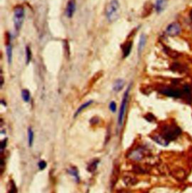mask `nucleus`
Instances as JSON below:
<instances>
[{
  "label": "nucleus",
  "instance_id": "obj_21",
  "mask_svg": "<svg viewBox=\"0 0 192 193\" xmlns=\"http://www.w3.org/2000/svg\"><path fill=\"white\" fill-rule=\"evenodd\" d=\"M33 140H34V133L33 131L32 130V129L29 128L28 130V141H29V146L32 147V144H33Z\"/></svg>",
  "mask_w": 192,
  "mask_h": 193
},
{
  "label": "nucleus",
  "instance_id": "obj_13",
  "mask_svg": "<svg viewBox=\"0 0 192 193\" xmlns=\"http://www.w3.org/2000/svg\"><path fill=\"white\" fill-rule=\"evenodd\" d=\"M124 86H125V81L122 79H117L113 83V90L115 92H119L120 90H122Z\"/></svg>",
  "mask_w": 192,
  "mask_h": 193
},
{
  "label": "nucleus",
  "instance_id": "obj_12",
  "mask_svg": "<svg viewBox=\"0 0 192 193\" xmlns=\"http://www.w3.org/2000/svg\"><path fill=\"white\" fill-rule=\"evenodd\" d=\"M144 154L140 150H137L133 151L132 153H131L129 155V157L131 158V159H134V160H137V161H139V160H141L143 157Z\"/></svg>",
  "mask_w": 192,
  "mask_h": 193
},
{
  "label": "nucleus",
  "instance_id": "obj_20",
  "mask_svg": "<svg viewBox=\"0 0 192 193\" xmlns=\"http://www.w3.org/2000/svg\"><path fill=\"white\" fill-rule=\"evenodd\" d=\"M22 98L26 102H29L30 100V92L28 90H23L22 91Z\"/></svg>",
  "mask_w": 192,
  "mask_h": 193
},
{
  "label": "nucleus",
  "instance_id": "obj_28",
  "mask_svg": "<svg viewBox=\"0 0 192 193\" xmlns=\"http://www.w3.org/2000/svg\"><path fill=\"white\" fill-rule=\"evenodd\" d=\"M7 144V139H4L2 141V145H1V150L2 151L5 148Z\"/></svg>",
  "mask_w": 192,
  "mask_h": 193
},
{
  "label": "nucleus",
  "instance_id": "obj_17",
  "mask_svg": "<svg viewBox=\"0 0 192 193\" xmlns=\"http://www.w3.org/2000/svg\"><path fill=\"white\" fill-rule=\"evenodd\" d=\"M6 55H7V58H8V64L11 65L12 63V57H13L12 47L11 44L10 45H6Z\"/></svg>",
  "mask_w": 192,
  "mask_h": 193
},
{
  "label": "nucleus",
  "instance_id": "obj_18",
  "mask_svg": "<svg viewBox=\"0 0 192 193\" xmlns=\"http://www.w3.org/2000/svg\"><path fill=\"white\" fill-rule=\"evenodd\" d=\"M92 102H93V101L91 100V101H87V102H85L84 104H83V105H80V106L79 107V108H78L77 110V111L75 112V114H74V117H76V116H77L78 114H80V113L83 111L84 109H86L87 107H89V105H91V104H92Z\"/></svg>",
  "mask_w": 192,
  "mask_h": 193
},
{
  "label": "nucleus",
  "instance_id": "obj_30",
  "mask_svg": "<svg viewBox=\"0 0 192 193\" xmlns=\"http://www.w3.org/2000/svg\"><path fill=\"white\" fill-rule=\"evenodd\" d=\"M190 19H191V21L192 22V9L191 10V12H190Z\"/></svg>",
  "mask_w": 192,
  "mask_h": 193
},
{
  "label": "nucleus",
  "instance_id": "obj_10",
  "mask_svg": "<svg viewBox=\"0 0 192 193\" xmlns=\"http://www.w3.org/2000/svg\"><path fill=\"white\" fill-rule=\"evenodd\" d=\"M167 6V0H156L155 2V10L158 13H161Z\"/></svg>",
  "mask_w": 192,
  "mask_h": 193
},
{
  "label": "nucleus",
  "instance_id": "obj_26",
  "mask_svg": "<svg viewBox=\"0 0 192 193\" xmlns=\"http://www.w3.org/2000/svg\"><path fill=\"white\" fill-rule=\"evenodd\" d=\"M110 111L112 112H116V104L115 101H111L110 103Z\"/></svg>",
  "mask_w": 192,
  "mask_h": 193
},
{
  "label": "nucleus",
  "instance_id": "obj_11",
  "mask_svg": "<svg viewBox=\"0 0 192 193\" xmlns=\"http://www.w3.org/2000/svg\"><path fill=\"white\" fill-rule=\"evenodd\" d=\"M152 139L154 140L156 143H158V144L162 145V146L164 147H167L170 143V142L167 141L162 134H155V135L152 137Z\"/></svg>",
  "mask_w": 192,
  "mask_h": 193
},
{
  "label": "nucleus",
  "instance_id": "obj_4",
  "mask_svg": "<svg viewBox=\"0 0 192 193\" xmlns=\"http://www.w3.org/2000/svg\"><path fill=\"white\" fill-rule=\"evenodd\" d=\"M131 87H129L126 90L125 94H124L123 98H122V101L121 103V106H120L119 113V118H118V125L119 126L121 127L122 124H123L124 117H125L126 107H127L128 100H129V91Z\"/></svg>",
  "mask_w": 192,
  "mask_h": 193
},
{
  "label": "nucleus",
  "instance_id": "obj_3",
  "mask_svg": "<svg viewBox=\"0 0 192 193\" xmlns=\"http://www.w3.org/2000/svg\"><path fill=\"white\" fill-rule=\"evenodd\" d=\"M25 17V11L23 7L17 6L14 9V23L16 30L19 31L23 26Z\"/></svg>",
  "mask_w": 192,
  "mask_h": 193
},
{
  "label": "nucleus",
  "instance_id": "obj_22",
  "mask_svg": "<svg viewBox=\"0 0 192 193\" xmlns=\"http://www.w3.org/2000/svg\"><path fill=\"white\" fill-rule=\"evenodd\" d=\"M124 182L127 185H134L137 183V180L135 178H132L131 177H126L124 178Z\"/></svg>",
  "mask_w": 192,
  "mask_h": 193
},
{
  "label": "nucleus",
  "instance_id": "obj_24",
  "mask_svg": "<svg viewBox=\"0 0 192 193\" xmlns=\"http://www.w3.org/2000/svg\"><path fill=\"white\" fill-rule=\"evenodd\" d=\"M26 64H29L32 59V51L29 46H27L26 48Z\"/></svg>",
  "mask_w": 192,
  "mask_h": 193
},
{
  "label": "nucleus",
  "instance_id": "obj_9",
  "mask_svg": "<svg viewBox=\"0 0 192 193\" xmlns=\"http://www.w3.org/2000/svg\"><path fill=\"white\" fill-rule=\"evenodd\" d=\"M171 68L173 72H180V73H183V72H185L186 70H187V67H186L185 65H182L178 63H173V64H172Z\"/></svg>",
  "mask_w": 192,
  "mask_h": 193
},
{
  "label": "nucleus",
  "instance_id": "obj_15",
  "mask_svg": "<svg viewBox=\"0 0 192 193\" xmlns=\"http://www.w3.org/2000/svg\"><path fill=\"white\" fill-rule=\"evenodd\" d=\"M146 43V36L145 35L143 34L140 35V41H139V44H138V53L140 54H141L143 50L144 47H145Z\"/></svg>",
  "mask_w": 192,
  "mask_h": 193
},
{
  "label": "nucleus",
  "instance_id": "obj_25",
  "mask_svg": "<svg viewBox=\"0 0 192 193\" xmlns=\"http://www.w3.org/2000/svg\"><path fill=\"white\" fill-rule=\"evenodd\" d=\"M68 172L70 173L71 175L74 176L77 180H79V175H78L77 170L75 167H71V168L68 169Z\"/></svg>",
  "mask_w": 192,
  "mask_h": 193
},
{
  "label": "nucleus",
  "instance_id": "obj_19",
  "mask_svg": "<svg viewBox=\"0 0 192 193\" xmlns=\"http://www.w3.org/2000/svg\"><path fill=\"white\" fill-rule=\"evenodd\" d=\"M119 167L117 166H115L114 169H113V176H112V178H111V183H112V186L115 185L116 184V181H117V179H118V176H119Z\"/></svg>",
  "mask_w": 192,
  "mask_h": 193
},
{
  "label": "nucleus",
  "instance_id": "obj_6",
  "mask_svg": "<svg viewBox=\"0 0 192 193\" xmlns=\"http://www.w3.org/2000/svg\"><path fill=\"white\" fill-rule=\"evenodd\" d=\"M182 32V28H181L180 24L177 22H174L169 24L166 29V33L167 35L174 37V36L179 35Z\"/></svg>",
  "mask_w": 192,
  "mask_h": 193
},
{
  "label": "nucleus",
  "instance_id": "obj_2",
  "mask_svg": "<svg viewBox=\"0 0 192 193\" xmlns=\"http://www.w3.org/2000/svg\"><path fill=\"white\" fill-rule=\"evenodd\" d=\"M182 133V129L176 125H165L162 129V135L168 141H174Z\"/></svg>",
  "mask_w": 192,
  "mask_h": 193
},
{
  "label": "nucleus",
  "instance_id": "obj_29",
  "mask_svg": "<svg viewBox=\"0 0 192 193\" xmlns=\"http://www.w3.org/2000/svg\"><path fill=\"white\" fill-rule=\"evenodd\" d=\"M8 193H17V190H16V187L15 186H14V184L12 183V189H11V190L9 191Z\"/></svg>",
  "mask_w": 192,
  "mask_h": 193
},
{
  "label": "nucleus",
  "instance_id": "obj_1",
  "mask_svg": "<svg viewBox=\"0 0 192 193\" xmlns=\"http://www.w3.org/2000/svg\"><path fill=\"white\" fill-rule=\"evenodd\" d=\"M106 17L110 23L115 22L119 17L120 5L118 0H111L107 5L105 10Z\"/></svg>",
  "mask_w": 192,
  "mask_h": 193
},
{
  "label": "nucleus",
  "instance_id": "obj_27",
  "mask_svg": "<svg viewBox=\"0 0 192 193\" xmlns=\"http://www.w3.org/2000/svg\"><path fill=\"white\" fill-rule=\"evenodd\" d=\"M47 167V163L45 161H41L38 163V167L40 170H44Z\"/></svg>",
  "mask_w": 192,
  "mask_h": 193
},
{
  "label": "nucleus",
  "instance_id": "obj_16",
  "mask_svg": "<svg viewBox=\"0 0 192 193\" xmlns=\"http://www.w3.org/2000/svg\"><path fill=\"white\" fill-rule=\"evenodd\" d=\"M164 51H165V53L167 54L168 56H171V57L172 58H178L179 56H180V53L175 51V50H172V49L169 48V47H164Z\"/></svg>",
  "mask_w": 192,
  "mask_h": 193
},
{
  "label": "nucleus",
  "instance_id": "obj_8",
  "mask_svg": "<svg viewBox=\"0 0 192 193\" xmlns=\"http://www.w3.org/2000/svg\"><path fill=\"white\" fill-rule=\"evenodd\" d=\"M133 46V41H128L127 42L124 44L122 46V54H123V58L128 57L130 55L131 51V48Z\"/></svg>",
  "mask_w": 192,
  "mask_h": 193
},
{
  "label": "nucleus",
  "instance_id": "obj_14",
  "mask_svg": "<svg viewBox=\"0 0 192 193\" xmlns=\"http://www.w3.org/2000/svg\"><path fill=\"white\" fill-rule=\"evenodd\" d=\"M152 8H153V5L151 2H146V4L144 5L143 11V14H142L143 17H148L149 14H151Z\"/></svg>",
  "mask_w": 192,
  "mask_h": 193
},
{
  "label": "nucleus",
  "instance_id": "obj_7",
  "mask_svg": "<svg viewBox=\"0 0 192 193\" xmlns=\"http://www.w3.org/2000/svg\"><path fill=\"white\" fill-rule=\"evenodd\" d=\"M76 0H69L65 8V15L68 18H71L76 11Z\"/></svg>",
  "mask_w": 192,
  "mask_h": 193
},
{
  "label": "nucleus",
  "instance_id": "obj_23",
  "mask_svg": "<svg viewBox=\"0 0 192 193\" xmlns=\"http://www.w3.org/2000/svg\"><path fill=\"white\" fill-rule=\"evenodd\" d=\"M98 161H94L93 162H92L90 165H89L87 167V170L89 172H94L96 170L97 166H98Z\"/></svg>",
  "mask_w": 192,
  "mask_h": 193
},
{
  "label": "nucleus",
  "instance_id": "obj_5",
  "mask_svg": "<svg viewBox=\"0 0 192 193\" xmlns=\"http://www.w3.org/2000/svg\"><path fill=\"white\" fill-rule=\"evenodd\" d=\"M161 92L169 97L176 98V99L182 98L184 95L183 90H180V89L171 88V87H164L161 90Z\"/></svg>",
  "mask_w": 192,
  "mask_h": 193
}]
</instances>
